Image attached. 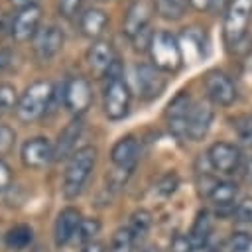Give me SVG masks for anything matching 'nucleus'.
<instances>
[{
    "label": "nucleus",
    "instance_id": "nucleus-6",
    "mask_svg": "<svg viewBox=\"0 0 252 252\" xmlns=\"http://www.w3.org/2000/svg\"><path fill=\"white\" fill-rule=\"evenodd\" d=\"M132 81H134V89L142 100L158 98L167 87L165 73L159 71L152 63H138L132 71Z\"/></svg>",
    "mask_w": 252,
    "mask_h": 252
},
{
    "label": "nucleus",
    "instance_id": "nucleus-12",
    "mask_svg": "<svg viewBox=\"0 0 252 252\" xmlns=\"http://www.w3.org/2000/svg\"><path fill=\"white\" fill-rule=\"evenodd\" d=\"M41 24V10L37 6H30L24 10H18V14L10 22V35L16 41H28L33 39Z\"/></svg>",
    "mask_w": 252,
    "mask_h": 252
},
{
    "label": "nucleus",
    "instance_id": "nucleus-30",
    "mask_svg": "<svg viewBox=\"0 0 252 252\" xmlns=\"http://www.w3.org/2000/svg\"><path fill=\"white\" fill-rule=\"evenodd\" d=\"M228 252H252V234L236 232L228 238Z\"/></svg>",
    "mask_w": 252,
    "mask_h": 252
},
{
    "label": "nucleus",
    "instance_id": "nucleus-11",
    "mask_svg": "<svg viewBox=\"0 0 252 252\" xmlns=\"http://www.w3.org/2000/svg\"><path fill=\"white\" fill-rule=\"evenodd\" d=\"M154 10H156V6H154L152 2H148V0H134V2L128 6L126 14H124V20H122V33L132 39L134 35H138L140 32H144V30L148 28L150 20H152Z\"/></svg>",
    "mask_w": 252,
    "mask_h": 252
},
{
    "label": "nucleus",
    "instance_id": "nucleus-14",
    "mask_svg": "<svg viewBox=\"0 0 252 252\" xmlns=\"http://www.w3.org/2000/svg\"><path fill=\"white\" fill-rule=\"evenodd\" d=\"M207 159H209L213 169H217L220 173H232L240 165L242 156H240V150L234 144L215 142L207 152Z\"/></svg>",
    "mask_w": 252,
    "mask_h": 252
},
{
    "label": "nucleus",
    "instance_id": "nucleus-22",
    "mask_svg": "<svg viewBox=\"0 0 252 252\" xmlns=\"http://www.w3.org/2000/svg\"><path fill=\"white\" fill-rule=\"evenodd\" d=\"M211 228H213L211 215L207 211H199L197 217H195V220H193L191 232H189V238H191L193 248H205L207 246V238L211 234Z\"/></svg>",
    "mask_w": 252,
    "mask_h": 252
},
{
    "label": "nucleus",
    "instance_id": "nucleus-35",
    "mask_svg": "<svg viewBox=\"0 0 252 252\" xmlns=\"http://www.w3.org/2000/svg\"><path fill=\"white\" fill-rule=\"evenodd\" d=\"M193 250V244H191V238L189 234H175L169 242V252H191Z\"/></svg>",
    "mask_w": 252,
    "mask_h": 252
},
{
    "label": "nucleus",
    "instance_id": "nucleus-41",
    "mask_svg": "<svg viewBox=\"0 0 252 252\" xmlns=\"http://www.w3.org/2000/svg\"><path fill=\"white\" fill-rule=\"evenodd\" d=\"M81 252H102V244H98V242H89V244L83 246Z\"/></svg>",
    "mask_w": 252,
    "mask_h": 252
},
{
    "label": "nucleus",
    "instance_id": "nucleus-20",
    "mask_svg": "<svg viewBox=\"0 0 252 252\" xmlns=\"http://www.w3.org/2000/svg\"><path fill=\"white\" fill-rule=\"evenodd\" d=\"M106 24H108V16L100 8H87L79 16V30L89 39H96L104 32Z\"/></svg>",
    "mask_w": 252,
    "mask_h": 252
},
{
    "label": "nucleus",
    "instance_id": "nucleus-38",
    "mask_svg": "<svg viewBox=\"0 0 252 252\" xmlns=\"http://www.w3.org/2000/svg\"><path fill=\"white\" fill-rule=\"evenodd\" d=\"M211 2H213V0H189V4H191L195 10H199V12L211 10Z\"/></svg>",
    "mask_w": 252,
    "mask_h": 252
},
{
    "label": "nucleus",
    "instance_id": "nucleus-13",
    "mask_svg": "<svg viewBox=\"0 0 252 252\" xmlns=\"http://www.w3.org/2000/svg\"><path fill=\"white\" fill-rule=\"evenodd\" d=\"M22 163L30 169H41L45 167L49 161H53V146L49 144L47 138H30L28 142H24L22 152H20Z\"/></svg>",
    "mask_w": 252,
    "mask_h": 252
},
{
    "label": "nucleus",
    "instance_id": "nucleus-7",
    "mask_svg": "<svg viewBox=\"0 0 252 252\" xmlns=\"http://www.w3.org/2000/svg\"><path fill=\"white\" fill-rule=\"evenodd\" d=\"M193 98L189 96V93L179 91L165 106V120H167V128L175 138H187V118L193 106Z\"/></svg>",
    "mask_w": 252,
    "mask_h": 252
},
{
    "label": "nucleus",
    "instance_id": "nucleus-42",
    "mask_svg": "<svg viewBox=\"0 0 252 252\" xmlns=\"http://www.w3.org/2000/svg\"><path fill=\"white\" fill-rule=\"evenodd\" d=\"M244 175H246V179L252 181V154H250V158H248V161L244 165Z\"/></svg>",
    "mask_w": 252,
    "mask_h": 252
},
{
    "label": "nucleus",
    "instance_id": "nucleus-10",
    "mask_svg": "<svg viewBox=\"0 0 252 252\" xmlns=\"http://www.w3.org/2000/svg\"><path fill=\"white\" fill-rule=\"evenodd\" d=\"M205 91H207V96L215 104H220V106H228L236 98V87H234L232 79L226 73L219 71V69L207 71V75H205Z\"/></svg>",
    "mask_w": 252,
    "mask_h": 252
},
{
    "label": "nucleus",
    "instance_id": "nucleus-23",
    "mask_svg": "<svg viewBox=\"0 0 252 252\" xmlns=\"http://www.w3.org/2000/svg\"><path fill=\"white\" fill-rule=\"evenodd\" d=\"M32 238H33V232H32V228L28 224H16V226H12L6 232V236H4L6 246L10 250H14V252L28 248L32 244Z\"/></svg>",
    "mask_w": 252,
    "mask_h": 252
},
{
    "label": "nucleus",
    "instance_id": "nucleus-17",
    "mask_svg": "<svg viewBox=\"0 0 252 252\" xmlns=\"http://www.w3.org/2000/svg\"><path fill=\"white\" fill-rule=\"evenodd\" d=\"M213 122V108L207 102H193L189 118H187V138L191 140H201L207 136L209 128Z\"/></svg>",
    "mask_w": 252,
    "mask_h": 252
},
{
    "label": "nucleus",
    "instance_id": "nucleus-21",
    "mask_svg": "<svg viewBox=\"0 0 252 252\" xmlns=\"http://www.w3.org/2000/svg\"><path fill=\"white\" fill-rule=\"evenodd\" d=\"M236 195H238V187L232 181H217L209 199L219 211H224V209H234Z\"/></svg>",
    "mask_w": 252,
    "mask_h": 252
},
{
    "label": "nucleus",
    "instance_id": "nucleus-31",
    "mask_svg": "<svg viewBox=\"0 0 252 252\" xmlns=\"http://www.w3.org/2000/svg\"><path fill=\"white\" fill-rule=\"evenodd\" d=\"M177 185H179L177 173H175V171H167L165 175L159 177V181H158V185H156V191H158L161 197H169V195L177 189Z\"/></svg>",
    "mask_w": 252,
    "mask_h": 252
},
{
    "label": "nucleus",
    "instance_id": "nucleus-26",
    "mask_svg": "<svg viewBox=\"0 0 252 252\" xmlns=\"http://www.w3.org/2000/svg\"><path fill=\"white\" fill-rule=\"evenodd\" d=\"M134 234L130 232L128 226H122L118 230H114L112 238H110V246H108V252H132L134 250Z\"/></svg>",
    "mask_w": 252,
    "mask_h": 252
},
{
    "label": "nucleus",
    "instance_id": "nucleus-43",
    "mask_svg": "<svg viewBox=\"0 0 252 252\" xmlns=\"http://www.w3.org/2000/svg\"><path fill=\"white\" fill-rule=\"evenodd\" d=\"M140 252H159V250H158L156 246H146V248H142Z\"/></svg>",
    "mask_w": 252,
    "mask_h": 252
},
{
    "label": "nucleus",
    "instance_id": "nucleus-4",
    "mask_svg": "<svg viewBox=\"0 0 252 252\" xmlns=\"http://www.w3.org/2000/svg\"><path fill=\"white\" fill-rule=\"evenodd\" d=\"M252 18V0H232L224 12L222 33L226 45H240Z\"/></svg>",
    "mask_w": 252,
    "mask_h": 252
},
{
    "label": "nucleus",
    "instance_id": "nucleus-3",
    "mask_svg": "<svg viewBox=\"0 0 252 252\" xmlns=\"http://www.w3.org/2000/svg\"><path fill=\"white\" fill-rule=\"evenodd\" d=\"M148 51L152 57V65H156L163 73H175L183 65V51L179 39L167 30H159L154 33Z\"/></svg>",
    "mask_w": 252,
    "mask_h": 252
},
{
    "label": "nucleus",
    "instance_id": "nucleus-15",
    "mask_svg": "<svg viewBox=\"0 0 252 252\" xmlns=\"http://www.w3.org/2000/svg\"><path fill=\"white\" fill-rule=\"evenodd\" d=\"M116 53H114V47L110 41H104V39H94L87 53H85V61L89 65V69L98 75V77H104L106 71L112 67V63L116 61Z\"/></svg>",
    "mask_w": 252,
    "mask_h": 252
},
{
    "label": "nucleus",
    "instance_id": "nucleus-34",
    "mask_svg": "<svg viewBox=\"0 0 252 252\" xmlns=\"http://www.w3.org/2000/svg\"><path fill=\"white\" fill-rule=\"evenodd\" d=\"M81 4H83V0H59V2H57L59 16H63V18H73V16H77Z\"/></svg>",
    "mask_w": 252,
    "mask_h": 252
},
{
    "label": "nucleus",
    "instance_id": "nucleus-9",
    "mask_svg": "<svg viewBox=\"0 0 252 252\" xmlns=\"http://www.w3.org/2000/svg\"><path fill=\"white\" fill-rule=\"evenodd\" d=\"M93 102V91L85 77H71L63 83V104L75 114H83Z\"/></svg>",
    "mask_w": 252,
    "mask_h": 252
},
{
    "label": "nucleus",
    "instance_id": "nucleus-5",
    "mask_svg": "<svg viewBox=\"0 0 252 252\" xmlns=\"http://www.w3.org/2000/svg\"><path fill=\"white\" fill-rule=\"evenodd\" d=\"M130 85L122 77L106 79L102 89V110L110 120H122L130 110Z\"/></svg>",
    "mask_w": 252,
    "mask_h": 252
},
{
    "label": "nucleus",
    "instance_id": "nucleus-16",
    "mask_svg": "<svg viewBox=\"0 0 252 252\" xmlns=\"http://www.w3.org/2000/svg\"><path fill=\"white\" fill-rule=\"evenodd\" d=\"M138 156H140V146L134 136H122L110 150V159H112L114 167L124 169V171L134 169Z\"/></svg>",
    "mask_w": 252,
    "mask_h": 252
},
{
    "label": "nucleus",
    "instance_id": "nucleus-37",
    "mask_svg": "<svg viewBox=\"0 0 252 252\" xmlns=\"http://www.w3.org/2000/svg\"><path fill=\"white\" fill-rule=\"evenodd\" d=\"M230 2H232V0H213V2H211V10H213V12H222V10H224V12H226V8H228Z\"/></svg>",
    "mask_w": 252,
    "mask_h": 252
},
{
    "label": "nucleus",
    "instance_id": "nucleus-24",
    "mask_svg": "<svg viewBox=\"0 0 252 252\" xmlns=\"http://www.w3.org/2000/svg\"><path fill=\"white\" fill-rule=\"evenodd\" d=\"M189 0H154L158 14L165 20H179L185 14Z\"/></svg>",
    "mask_w": 252,
    "mask_h": 252
},
{
    "label": "nucleus",
    "instance_id": "nucleus-27",
    "mask_svg": "<svg viewBox=\"0 0 252 252\" xmlns=\"http://www.w3.org/2000/svg\"><path fill=\"white\" fill-rule=\"evenodd\" d=\"M98 230H100V222L96 219H83L77 228L75 240L81 244H89V242H93L94 234H98Z\"/></svg>",
    "mask_w": 252,
    "mask_h": 252
},
{
    "label": "nucleus",
    "instance_id": "nucleus-19",
    "mask_svg": "<svg viewBox=\"0 0 252 252\" xmlns=\"http://www.w3.org/2000/svg\"><path fill=\"white\" fill-rule=\"evenodd\" d=\"M83 132V122L79 118H73L57 136V142L53 144V159H63L67 156H71L79 136Z\"/></svg>",
    "mask_w": 252,
    "mask_h": 252
},
{
    "label": "nucleus",
    "instance_id": "nucleus-2",
    "mask_svg": "<svg viewBox=\"0 0 252 252\" xmlns=\"http://www.w3.org/2000/svg\"><path fill=\"white\" fill-rule=\"evenodd\" d=\"M55 87L49 81H35L32 83L22 94L16 104V116L22 122H33L41 118L53 102Z\"/></svg>",
    "mask_w": 252,
    "mask_h": 252
},
{
    "label": "nucleus",
    "instance_id": "nucleus-18",
    "mask_svg": "<svg viewBox=\"0 0 252 252\" xmlns=\"http://www.w3.org/2000/svg\"><path fill=\"white\" fill-rule=\"evenodd\" d=\"M81 220H83V217H81V213H79L75 207H65V209L57 215V220H55V230H53V234H55V244H57V246H63V244H67L71 238H75Z\"/></svg>",
    "mask_w": 252,
    "mask_h": 252
},
{
    "label": "nucleus",
    "instance_id": "nucleus-29",
    "mask_svg": "<svg viewBox=\"0 0 252 252\" xmlns=\"http://www.w3.org/2000/svg\"><path fill=\"white\" fill-rule=\"evenodd\" d=\"M232 122H234L232 126H234V130H236L240 142L246 144V146H252V112H250V114L236 116Z\"/></svg>",
    "mask_w": 252,
    "mask_h": 252
},
{
    "label": "nucleus",
    "instance_id": "nucleus-28",
    "mask_svg": "<svg viewBox=\"0 0 252 252\" xmlns=\"http://www.w3.org/2000/svg\"><path fill=\"white\" fill-rule=\"evenodd\" d=\"M20 96L14 85L10 83H0V112H8V110H16Z\"/></svg>",
    "mask_w": 252,
    "mask_h": 252
},
{
    "label": "nucleus",
    "instance_id": "nucleus-33",
    "mask_svg": "<svg viewBox=\"0 0 252 252\" xmlns=\"http://www.w3.org/2000/svg\"><path fill=\"white\" fill-rule=\"evenodd\" d=\"M14 140H16L14 130L10 126H6V124H0V156H4L6 152L12 150Z\"/></svg>",
    "mask_w": 252,
    "mask_h": 252
},
{
    "label": "nucleus",
    "instance_id": "nucleus-39",
    "mask_svg": "<svg viewBox=\"0 0 252 252\" xmlns=\"http://www.w3.org/2000/svg\"><path fill=\"white\" fill-rule=\"evenodd\" d=\"M10 63H12V53L6 49H0V71L6 69Z\"/></svg>",
    "mask_w": 252,
    "mask_h": 252
},
{
    "label": "nucleus",
    "instance_id": "nucleus-8",
    "mask_svg": "<svg viewBox=\"0 0 252 252\" xmlns=\"http://www.w3.org/2000/svg\"><path fill=\"white\" fill-rule=\"evenodd\" d=\"M63 47V32L55 24H45L37 30V33L32 39V49L39 61L53 59Z\"/></svg>",
    "mask_w": 252,
    "mask_h": 252
},
{
    "label": "nucleus",
    "instance_id": "nucleus-1",
    "mask_svg": "<svg viewBox=\"0 0 252 252\" xmlns=\"http://www.w3.org/2000/svg\"><path fill=\"white\" fill-rule=\"evenodd\" d=\"M94 161H96V148L93 146L79 148L77 152L71 154L67 167H65V175H63V187H61L67 199H75L83 191L94 167Z\"/></svg>",
    "mask_w": 252,
    "mask_h": 252
},
{
    "label": "nucleus",
    "instance_id": "nucleus-45",
    "mask_svg": "<svg viewBox=\"0 0 252 252\" xmlns=\"http://www.w3.org/2000/svg\"><path fill=\"white\" fill-rule=\"evenodd\" d=\"M100 2H104V0H100Z\"/></svg>",
    "mask_w": 252,
    "mask_h": 252
},
{
    "label": "nucleus",
    "instance_id": "nucleus-32",
    "mask_svg": "<svg viewBox=\"0 0 252 252\" xmlns=\"http://www.w3.org/2000/svg\"><path fill=\"white\" fill-rule=\"evenodd\" d=\"M234 217H236V220H240V222L252 224V197H246V199H242V201L236 205Z\"/></svg>",
    "mask_w": 252,
    "mask_h": 252
},
{
    "label": "nucleus",
    "instance_id": "nucleus-36",
    "mask_svg": "<svg viewBox=\"0 0 252 252\" xmlns=\"http://www.w3.org/2000/svg\"><path fill=\"white\" fill-rule=\"evenodd\" d=\"M10 183H12V171H10L8 163L4 159H0V197L8 191Z\"/></svg>",
    "mask_w": 252,
    "mask_h": 252
},
{
    "label": "nucleus",
    "instance_id": "nucleus-25",
    "mask_svg": "<svg viewBox=\"0 0 252 252\" xmlns=\"http://www.w3.org/2000/svg\"><path fill=\"white\" fill-rule=\"evenodd\" d=\"M126 226L130 228V232H132L134 238L138 240V238H142V236L150 230V226H152V215H150L146 209H138V211H134V213L130 215V220H128Z\"/></svg>",
    "mask_w": 252,
    "mask_h": 252
},
{
    "label": "nucleus",
    "instance_id": "nucleus-44",
    "mask_svg": "<svg viewBox=\"0 0 252 252\" xmlns=\"http://www.w3.org/2000/svg\"><path fill=\"white\" fill-rule=\"evenodd\" d=\"M211 252H219V250H211Z\"/></svg>",
    "mask_w": 252,
    "mask_h": 252
},
{
    "label": "nucleus",
    "instance_id": "nucleus-40",
    "mask_svg": "<svg viewBox=\"0 0 252 252\" xmlns=\"http://www.w3.org/2000/svg\"><path fill=\"white\" fill-rule=\"evenodd\" d=\"M10 2L18 10H24V8H30V6H37V0H10Z\"/></svg>",
    "mask_w": 252,
    "mask_h": 252
}]
</instances>
